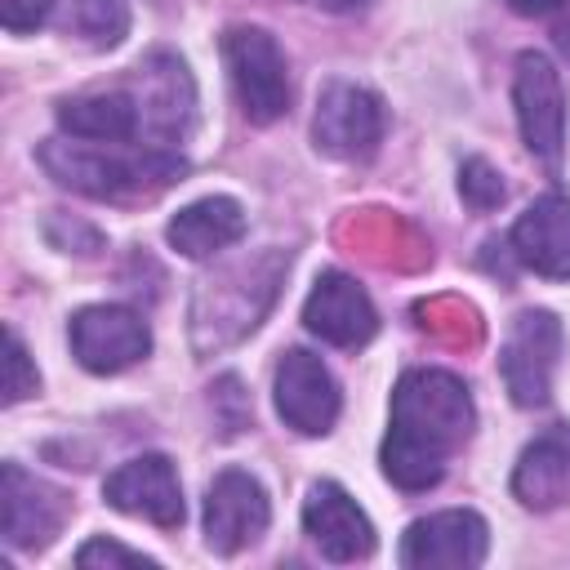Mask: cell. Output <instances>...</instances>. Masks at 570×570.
<instances>
[{"mask_svg":"<svg viewBox=\"0 0 570 570\" xmlns=\"http://www.w3.org/2000/svg\"><path fill=\"white\" fill-rule=\"evenodd\" d=\"M67 521V494L22 472L18 463L0 468V525L9 548H45Z\"/></svg>","mask_w":570,"mask_h":570,"instance_id":"cell-12","label":"cell"},{"mask_svg":"<svg viewBox=\"0 0 570 570\" xmlns=\"http://www.w3.org/2000/svg\"><path fill=\"white\" fill-rule=\"evenodd\" d=\"M557 45H561V53L570 58V13H566V18L557 22Z\"/></svg>","mask_w":570,"mask_h":570,"instance_id":"cell-27","label":"cell"},{"mask_svg":"<svg viewBox=\"0 0 570 570\" xmlns=\"http://www.w3.org/2000/svg\"><path fill=\"white\" fill-rule=\"evenodd\" d=\"M76 566H85V570H94V566H142V570H156L151 557H142V552H134V548H125L116 539H89L76 552Z\"/></svg>","mask_w":570,"mask_h":570,"instance_id":"cell-23","label":"cell"},{"mask_svg":"<svg viewBox=\"0 0 570 570\" xmlns=\"http://www.w3.org/2000/svg\"><path fill=\"white\" fill-rule=\"evenodd\" d=\"M45 236H49L58 249H71V240H80V245H85V254H98V249H102V236H98L94 227H85V223H71V227H67V218H62V214H53V218L45 223Z\"/></svg>","mask_w":570,"mask_h":570,"instance_id":"cell-25","label":"cell"},{"mask_svg":"<svg viewBox=\"0 0 570 570\" xmlns=\"http://www.w3.org/2000/svg\"><path fill=\"white\" fill-rule=\"evenodd\" d=\"M276 410L285 428L303 436H325L338 419V383L321 365V356L294 347L276 365Z\"/></svg>","mask_w":570,"mask_h":570,"instance_id":"cell-10","label":"cell"},{"mask_svg":"<svg viewBox=\"0 0 570 570\" xmlns=\"http://www.w3.org/2000/svg\"><path fill=\"white\" fill-rule=\"evenodd\" d=\"M223 62L232 76V89L240 98V111L254 125H272L289 111V76L285 53L263 27H227L223 31Z\"/></svg>","mask_w":570,"mask_h":570,"instance_id":"cell-3","label":"cell"},{"mask_svg":"<svg viewBox=\"0 0 570 570\" xmlns=\"http://www.w3.org/2000/svg\"><path fill=\"white\" fill-rule=\"evenodd\" d=\"M459 191H463V200H468L472 209H494V205H503V196H508L499 169H494L490 160H481V156H472V160L459 169Z\"/></svg>","mask_w":570,"mask_h":570,"instance_id":"cell-21","label":"cell"},{"mask_svg":"<svg viewBox=\"0 0 570 570\" xmlns=\"http://www.w3.org/2000/svg\"><path fill=\"white\" fill-rule=\"evenodd\" d=\"M557 352H561V321L552 312L534 307L512 321L503 352H499V370L517 405H548Z\"/></svg>","mask_w":570,"mask_h":570,"instance_id":"cell-4","label":"cell"},{"mask_svg":"<svg viewBox=\"0 0 570 570\" xmlns=\"http://www.w3.org/2000/svg\"><path fill=\"white\" fill-rule=\"evenodd\" d=\"M472 396L445 370H410L392 392L383 472L401 490H428L445 476L450 454L472 436Z\"/></svg>","mask_w":570,"mask_h":570,"instance_id":"cell-1","label":"cell"},{"mask_svg":"<svg viewBox=\"0 0 570 570\" xmlns=\"http://www.w3.org/2000/svg\"><path fill=\"white\" fill-rule=\"evenodd\" d=\"M40 165L62 187L98 196V200H116V196L165 187L187 169L183 156H169L160 147H147L138 156H120V151H102V147H89V142H58V138L40 147Z\"/></svg>","mask_w":570,"mask_h":570,"instance_id":"cell-2","label":"cell"},{"mask_svg":"<svg viewBox=\"0 0 570 570\" xmlns=\"http://www.w3.org/2000/svg\"><path fill=\"white\" fill-rule=\"evenodd\" d=\"M303 325L312 334H321L325 343H334V347H361L379 330V316H374L370 294L352 276L321 272L307 303H303Z\"/></svg>","mask_w":570,"mask_h":570,"instance_id":"cell-13","label":"cell"},{"mask_svg":"<svg viewBox=\"0 0 570 570\" xmlns=\"http://www.w3.org/2000/svg\"><path fill=\"white\" fill-rule=\"evenodd\" d=\"M512 98H517V120H521L525 147L548 169H557L561 165V142H566V98H561V76L552 71V62L543 53H521L517 58Z\"/></svg>","mask_w":570,"mask_h":570,"instance_id":"cell-7","label":"cell"},{"mask_svg":"<svg viewBox=\"0 0 570 570\" xmlns=\"http://www.w3.org/2000/svg\"><path fill=\"white\" fill-rule=\"evenodd\" d=\"M303 530L312 534V543L330 561H361V557L374 552V525H370V517L334 481H316L307 490V499H303Z\"/></svg>","mask_w":570,"mask_h":570,"instance_id":"cell-14","label":"cell"},{"mask_svg":"<svg viewBox=\"0 0 570 570\" xmlns=\"http://www.w3.org/2000/svg\"><path fill=\"white\" fill-rule=\"evenodd\" d=\"M4 343H9V356H4V401L18 405V401H27V396L40 387V374H36V365H31V356H27L22 338H18V330H9Z\"/></svg>","mask_w":570,"mask_h":570,"instance_id":"cell-22","label":"cell"},{"mask_svg":"<svg viewBox=\"0 0 570 570\" xmlns=\"http://www.w3.org/2000/svg\"><path fill=\"white\" fill-rule=\"evenodd\" d=\"M53 0H0V18L9 31H36L49 18Z\"/></svg>","mask_w":570,"mask_h":570,"instance_id":"cell-24","label":"cell"},{"mask_svg":"<svg viewBox=\"0 0 570 570\" xmlns=\"http://www.w3.org/2000/svg\"><path fill=\"white\" fill-rule=\"evenodd\" d=\"M71 27L98 45V49H111L125 40L129 31V4L125 0H76L71 4Z\"/></svg>","mask_w":570,"mask_h":570,"instance_id":"cell-20","label":"cell"},{"mask_svg":"<svg viewBox=\"0 0 570 570\" xmlns=\"http://www.w3.org/2000/svg\"><path fill=\"white\" fill-rule=\"evenodd\" d=\"M267 517H272V508H267L263 485L249 472L227 468L214 476V485L205 494V543L218 557H232L263 539Z\"/></svg>","mask_w":570,"mask_h":570,"instance_id":"cell-9","label":"cell"},{"mask_svg":"<svg viewBox=\"0 0 570 570\" xmlns=\"http://www.w3.org/2000/svg\"><path fill=\"white\" fill-rule=\"evenodd\" d=\"M71 352L94 374H120L151 352V330L129 307H80L71 316Z\"/></svg>","mask_w":570,"mask_h":570,"instance_id":"cell-8","label":"cell"},{"mask_svg":"<svg viewBox=\"0 0 570 570\" xmlns=\"http://www.w3.org/2000/svg\"><path fill=\"white\" fill-rule=\"evenodd\" d=\"M512 494L525 508H557L570 494V428H552L530 441L512 472Z\"/></svg>","mask_w":570,"mask_h":570,"instance_id":"cell-16","label":"cell"},{"mask_svg":"<svg viewBox=\"0 0 570 570\" xmlns=\"http://www.w3.org/2000/svg\"><path fill=\"white\" fill-rule=\"evenodd\" d=\"M490 530L476 512L450 508L419 517L401 539V566L410 570H472L485 561Z\"/></svg>","mask_w":570,"mask_h":570,"instance_id":"cell-6","label":"cell"},{"mask_svg":"<svg viewBox=\"0 0 570 570\" xmlns=\"http://www.w3.org/2000/svg\"><path fill=\"white\" fill-rule=\"evenodd\" d=\"M191 102H196V94H191L187 67L174 53H151L142 67V98H138L142 120L160 138H178L191 120Z\"/></svg>","mask_w":570,"mask_h":570,"instance_id":"cell-18","label":"cell"},{"mask_svg":"<svg viewBox=\"0 0 570 570\" xmlns=\"http://www.w3.org/2000/svg\"><path fill=\"white\" fill-rule=\"evenodd\" d=\"M138 98L111 89V94H80L67 98L58 107V125L71 138H89V142H129L138 134Z\"/></svg>","mask_w":570,"mask_h":570,"instance_id":"cell-19","label":"cell"},{"mask_svg":"<svg viewBox=\"0 0 570 570\" xmlns=\"http://www.w3.org/2000/svg\"><path fill=\"white\" fill-rule=\"evenodd\" d=\"M512 254L548 276V281H566L570 276V196L548 191L539 196L512 227Z\"/></svg>","mask_w":570,"mask_h":570,"instance_id":"cell-15","label":"cell"},{"mask_svg":"<svg viewBox=\"0 0 570 570\" xmlns=\"http://www.w3.org/2000/svg\"><path fill=\"white\" fill-rule=\"evenodd\" d=\"M169 245L187 258H209L245 236V209L232 196H205L169 218Z\"/></svg>","mask_w":570,"mask_h":570,"instance_id":"cell-17","label":"cell"},{"mask_svg":"<svg viewBox=\"0 0 570 570\" xmlns=\"http://www.w3.org/2000/svg\"><path fill=\"white\" fill-rule=\"evenodd\" d=\"M312 138L325 156L365 160L383 142V102L361 85L334 80V85H325V94L316 102Z\"/></svg>","mask_w":570,"mask_h":570,"instance_id":"cell-5","label":"cell"},{"mask_svg":"<svg viewBox=\"0 0 570 570\" xmlns=\"http://www.w3.org/2000/svg\"><path fill=\"white\" fill-rule=\"evenodd\" d=\"M107 503L116 512H129V517H142L160 530H178L183 525V485H178V472L165 454H138L129 463H120L107 485H102Z\"/></svg>","mask_w":570,"mask_h":570,"instance_id":"cell-11","label":"cell"},{"mask_svg":"<svg viewBox=\"0 0 570 570\" xmlns=\"http://www.w3.org/2000/svg\"><path fill=\"white\" fill-rule=\"evenodd\" d=\"M517 13H552L557 4H566V0H508Z\"/></svg>","mask_w":570,"mask_h":570,"instance_id":"cell-26","label":"cell"}]
</instances>
